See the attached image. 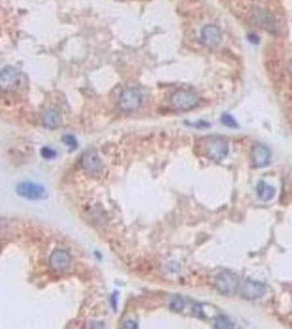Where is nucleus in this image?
<instances>
[{"mask_svg": "<svg viewBox=\"0 0 292 329\" xmlns=\"http://www.w3.org/2000/svg\"><path fill=\"white\" fill-rule=\"evenodd\" d=\"M205 154L206 157L214 162H220L228 154V145L222 137H209L205 143Z\"/></svg>", "mask_w": 292, "mask_h": 329, "instance_id": "f257e3e1", "label": "nucleus"}, {"mask_svg": "<svg viewBox=\"0 0 292 329\" xmlns=\"http://www.w3.org/2000/svg\"><path fill=\"white\" fill-rule=\"evenodd\" d=\"M199 101L200 99L194 92L184 89L177 90L171 98L172 107L179 111H188V110L196 108L199 104Z\"/></svg>", "mask_w": 292, "mask_h": 329, "instance_id": "f03ea898", "label": "nucleus"}, {"mask_svg": "<svg viewBox=\"0 0 292 329\" xmlns=\"http://www.w3.org/2000/svg\"><path fill=\"white\" fill-rule=\"evenodd\" d=\"M142 104V94L135 88H126L121 92L118 105L121 111L133 112Z\"/></svg>", "mask_w": 292, "mask_h": 329, "instance_id": "7ed1b4c3", "label": "nucleus"}, {"mask_svg": "<svg viewBox=\"0 0 292 329\" xmlns=\"http://www.w3.org/2000/svg\"><path fill=\"white\" fill-rule=\"evenodd\" d=\"M16 191L18 193V196L29 200H42L48 197V192H46L43 185L30 182V181L19 183L17 185Z\"/></svg>", "mask_w": 292, "mask_h": 329, "instance_id": "20e7f679", "label": "nucleus"}, {"mask_svg": "<svg viewBox=\"0 0 292 329\" xmlns=\"http://www.w3.org/2000/svg\"><path fill=\"white\" fill-rule=\"evenodd\" d=\"M239 280L235 273L230 271L220 272L215 278V288L224 295L233 294L238 289Z\"/></svg>", "mask_w": 292, "mask_h": 329, "instance_id": "39448f33", "label": "nucleus"}, {"mask_svg": "<svg viewBox=\"0 0 292 329\" xmlns=\"http://www.w3.org/2000/svg\"><path fill=\"white\" fill-rule=\"evenodd\" d=\"M82 167L84 170L91 176H98L103 170V163L96 150L86 151L82 157Z\"/></svg>", "mask_w": 292, "mask_h": 329, "instance_id": "423d86ee", "label": "nucleus"}, {"mask_svg": "<svg viewBox=\"0 0 292 329\" xmlns=\"http://www.w3.org/2000/svg\"><path fill=\"white\" fill-rule=\"evenodd\" d=\"M20 82V74L15 67L8 66L0 71V90L12 91L18 86Z\"/></svg>", "mask_w": 292, "mask_h": 329, "instance_id": "0eeeda50", "label": "nucleus"}, {"mask_svg": "<svg viewBox=\"0 0 292 329\" xmlns=\"http://www.w3.org/2000/svg\"><path fill=\"white\" fill-rule=\"evenodd\" d=\"M251 158L254 166L257 168H262L269 164L270 160H272V153H270L267 146L257 143V144L252 147Z\"/></svg>", "mask_w": 292, "mask_h": 329, "instance_id": "6e6552de", "label": "nucleus"}, {"mask_svg": "<svg viewBox=\"0 0 292 329\" xmlns=\"http://www.w3.org/2000/svg\"><path fill=\"white\" fill-rule=\"evenodd\" d=\"M266 293V285L261 282L247 280L242 286L240 294L245 299L254 301V299L260 298Z\"/></svg>", "mask_w": 292, "mask_h": 329, "instance_id": "1a4fd4ad", "label": "nucleus"}, {"mask_svg": "<svg viewBox=\"0 0 292 329\" xmlns=\"http://www.w3.org/2000/svg\"><path fill=\"white\" fill-rule=\"evenodd\" d=\"M50 263L51 267L56 271H63V270L69 268L70 263V256L66 250L56 249L51 255Z\"/></svg>", "mask_w": 292, "mask_h": 329, "instance_id": "9d476101", "label": "nucleus"}, {"mask_svg": "<svg viewBox=\"0 0 292 329\" xmlns=\"http://www.w3.org/2000/svg\"><path fill=\"white\" fill-rule=\"evenodd\" d=\"M201 37L206 45L217 46L221 43L222 33L215 25H206L201 30Z\"/></svg>", "mask_w": 292, "mask_h": 329, "instance_id": "9b49d317", "label": "nucleus"}, {"mask_svg": "<svg viewBox=\"0 0 292 329\" xmlns=\"http://www.w3.org/2000/svg\"><path fill=\"white\" fill-rule=\"evenodd\" d=\"M42 120H43V124L49 129H56L62 123L60 112L54 108L45 110L43 116H42Z\"/></svg>", "mask_w": 292, "mask_h": 329, "instance_id": "f8f14e48", "label": "nucleus"}, {"mask_svg": "<svg viewBox=\"0 0 292 329\" xmlns=\"http://www.w3.org/2000/svg\"><path fill=\"white\" fill-rule=\"evenodd\" d=\"M256 192L258 197H259L261 201L268 202L270 200H273V197L276 195V189H275L273 185L266 183L265 181H260L256 187Z\"/></svg>", "mask_w": 292, "mask_h": 329, "instance_id": "ddd939ff", "label": "nucleus"}, {"mask_svg": "<svg viewBox=\"0 0 292 329\" xmlns=\"http://www.w3.org/2000/svg\"><path fill=\"white\" fill-rule=\"evenodd\" d=\"M254 11H255L256 20L262 25V27L267 28V29H269V30H270V29H275L274 19L267 10L261 9V8H255Z\"/></svg>", "mask_w": 292, "mask_h": 329, "instance_id": "4468645a", "label": "nucleus"}, {"mask_svg": "<svg viewBox=\"0 0 292 329\" xmlns=\"http://www.w3.org/2000/svg\"><path fill=\"white\" fill-rule=\"evenodd\" d=\"M214 327L219 329H228L233 328V323L230 320L227 316L219 315L214 318Z\"/></svg>", "mask_w": 292, "mask_h": 329, "instance_id": "2eb2a0df", "label": "nucleus"}, {"mask_svg": "<svg viewBox=\"0 0 292 329\" xmlns=\"http://www.w3.org/2000/svg\"><path fill=\"white\" fill-rule=\"evenodd\" d=\"M221 122L222 123L227 126V128H239V124L236 120L231 115H228V113H223L222 116H221Z\"/></svg>", "mask_w": 292, "mask_h": 329, "instance_id": "dca6fc26", "label": "nucleus"}, {"mask_svg": "<svg viewBox=\"0 0 292 329\" xmlns=\"http://www.w3.org/2000/svg\"><path fill=\"white\" fill-rule=\"evenodd\" d=\"M184 306H185V301L179 296L173 298L171 303V309L176 312H180L184 309Z\"/></svg>", "mask_w": 292, "mask_h": 329, "instance_id": "f3484780", "label": "nucleus"}, {"mask_svg": "<svg viewBox=\"0 0 292 329\" xmlns=\"http://www.w3.org/2000/svg\"><path fill=\"white\" fill-rule=\"evenodd\" d=\"M63 141H64L65 144L71 149H74L77 147V141H76V138L73 136V135H65V136L63 137Z\"/></svg>", "mask_w": 292, "mask_h": 329, "instance_id": "a211bd4d", "label": "nucleus"}, {"mask_svg": "<svg viewBox=\"0 0 292 329\" xmlns=\"http://www.w3.org/2000/svg\"><path fill=\"white\" fill-rule=\"evenodd\" d=\"M41 155L42 157L45 159H52L56 156V153H55V150L49 148V147H43V148L41 149Z\"/></svg>", "mask_w": 292, "mask_h": 329, "instance_id": "6ab92c4d", "label": "nucleus"}, {"mask_svg": "<svg viewBox=\"0 0 292 329\" xmlns=\"http://www.w3.org/2000/svg\"><path fill=\"white\" fill-rule=\"evenodd\" d=\"M123 327H125V328H137V324L135 323V322H133V320H128V322L124 323Z\"/></svg>", "mask_w": 292, "mask_h": 329, "instance_id": "aec40b11", "label": "nucleus"}]
</instances>
